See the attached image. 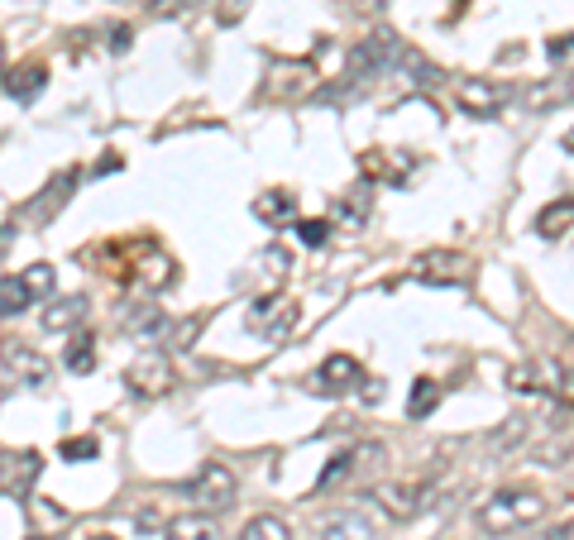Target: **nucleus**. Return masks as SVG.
Returning a JSON list of instances; mask_svg holds the SVG:
<instances>
[{
  "label": "nucleus",
  "instance_id": "1",
  "mask_svg": "<svg viewBox=\"0 0 574 540\" xmlns=\"http://www.w3.org/2000/svg\"><path fill=\"white\" fill-rule=\"evenodd\" d=\"M546 517V497L536 493V488H498L493 497L479 502V531L484 536H512V531H527L536 521Z\"/></svg>",
  "mask_w": 574,
  "mask_h": 540
},
{
  "label": "nucleus",
  "instance_id": "2",
  "mask_svg": "<svg viewBox=\"0 0 574 540\" xmlns=\"http://www.w3.org/2000/svg\"><path fill=\"white\" fill-rule=\"evenodd\" d=\"M508 388L512 392H536V397H570L574 392V378L570 368L560 364V359H551V354H541V359H527V364H517L508 373Z\"/></svg>",
  "mask_w": 574,
  "mask_h": 540
},
{
  "label": "nucleus",
  "instance_id": "3",
  "mask_svg": "<svg viewBox=\"0 0 574 540\" xmlns=\"http://www.w3.org/2000/svg\"><path fill=\"white\" fill-rule=\"evenodd\" d=\"M402 53H407V44H402L393 29L369 34V39L350 53V82H374V77H383V72H398Z\"/></svg>",
  "mask_w": 574,
  "mask_h": 540
},
{
  "label": "nucleus",
  "instance_id": "4",
  "mask_svg": "<svg viewBox=\"0 0 574 540\" xmlns=\"http://www.w3.org/2000/svg\"><path fill=\"white\" fill-rule=\"evenodd\" d=\"M378 512L388 521H412L436 502V483L431 478H402V483H378L374 488Z\"/></svg>",
  "mask_w": 574,
  "mask_h": 540
},
{
  "label": "nucleus",
  "instance_id": "5",
  "mask_svg": "<svg viewBox=\"0 0 574 540\" xmlns=\"http://www.w3.org/2000/svg\"><path fill=\"white\" fill-rule=\"evenodd\" d=\"M412 278L417 282H431V287H464L474 278V259L460 254V249H431L412 263Z\"/></svg>",
  "mask_w": 574,
  "mask_h": 540
},
{
  "label": "nucleus",
  "instance_id": "6",
  "mask_svg": "<svg viewBox=\"0 0 574 540\" xmlns=\"http://www.w3.org/2000/svg\"><path fill=\"white\" fill-rule=\"evenodd\" d=\"M182 497H192L197 507H211V512H225L235 502V474L225 464H206L192 483H182Z\"/></svg>",
  "mask_w": 574,
  "mask_h": 540
},
{
  "label": "nucleus",
  "instance_id": "7",
  "mask_svg": "<svg viewBox=\"0 0 574 540\" xmlns=\"http://www.w3.org/2000/svg\"><path fill=\"white\" fill-rule=\"evenodd\" d=\"M125 388L134 397H158V392L173 388V364L168 354H139L130 368H125Z\"/></svg>",
  "mask_w": 574,
  "mask_h": 540
},
{
  "label": "nucleus",
  "instance_id": "8",
  "mask_svg": "<svg viewBox=\"0 0 574 540\" xmlns=\"http://www.w3.org/2000/svg\"><path fill=\"white\" fill-rule=\"evenodd\" d=\"M249 325H254L264 340H287V335H292V325H297V306L287 302V297H278V292H268V297L254 302Z\"/></svg>",
  "mask_w": 574,
  "mask_h": 540
},
{
  "label": "nucleus",
  "instance_id": "9",
  "mask_svg": "<svg viewBox=\"0 0 574 540\" xmlns=\"http://www.w3.org/2000/svg\"><path fill=\"white\" fill-rule=\"evenodd\" d=\"M0 364L10 368L20 383H29V388H44L48 373H53V364H48L44 354H34V349L20 345V340H5V345H0Z\"/></svg>",
  "mask_w": 574,
  "mask_h": 540
},
{
  "label": "nucleus",
  "instance_id": "10",
  "mask_svg": "<svg viewBox=\"0 0 574 540\" xmlns=\"http://www.w3.org/2000/svg\"><path fill=\"white\" fill-rule=\"evenodd\" d=\"M316 91V67L311 63H278L268 72V96H278V101H302Z\"/></svg>",
  "mask_w": 574,
  "mask_h": 540
},
{
  "label": "nucleus",
  "instance_id": "11",
  "mask_svg": "<svg viewBox=\"0 0 574 540\" xmlns=\"http://www.w3.org/2000/svg\"><path fill=\"white\" fill-rule=\"evenodd\" d=\"M316 392H350L354 383H364V368H359V359H350V354H331L326 364L316 368Z\"/></svg>",
  "mask_w": 574,
  "mask_h": 540
},
{
  "label": "nucleus",
  "instance_id": "12",
  "mask_svg": "<svg viewBox=\"0 0 574 540\" xmlns=\"http://www.w3.org/2000/svg\"><path fill=\"white\" fill-rule=\"evenodd\" d=\"M72 187H77V168H63V173H58L44 187V196H39V201H29V220H34V225H48V220H53V211H63V206H67Z\"/></svg>",
  "mask_w": 574,
  "mask_h": 540
},
{
  "label": "nucleus",
  "instance_id": "13",
  "mask_svg": "<svg viewBox=\"0 0 574 540\" xmlns=\"http://www.w3.org/2000/svg\"><path fill=\"white\" fill-rule=\"evenodd\" d=\"M39 474H44V459H39L34 450H24V454H15V459H10V469H0V483H5V493L15 497V502H24Z\"/></svg>",
  "mask_w": 574,
  "mask_h": 540
},
{
  "label": "nucleus",
  "instance_id": "14",
  "mask_svg": "<svg viewBox=\"0 0 574 540\" xmlns=\"http://www.w3.org/2000/svg\"><path fill=\"white\" fill-rule=\"evenodd\" d=\"M321 540H378V536H374V521L350 507V512H331L321 521Z\"/></svg>",
  "mask_w": 574,
  "mask_h": 540
},
{
  "label": "nucleus",
  "instance_id": "15",
  "mask_svg": "<svg viewBox=\"0 0 574 540\" xmlns=\"http://www.w3.org/2000/svg\"><path fill=\"white\" fill-rule=\"evenodd\" d=\"M249 211H254V220H264V225H287V220H297V196L292 192H259Z\"/></svg>",
  "mask_w": 574,
  "mask_h": 540
},
{
  "label": "nucleus",
  "instance_id": "16",
  "mask_svg": "<svg viewBox=\"0 0 574 540\" xmlns=\"http://www.w3.org/2000/svg\"><path fill=\"white\" fill-rule=\"evenodd\" d=\"M44 87H48L44 63H24V67H15V72H5V91H10L15 101H34Z\"/></svg>",
  "mask_w": 574,
  "mask_h": 540
},
{
  "label": "nucleus",
  "instance_id": "17",
  "mask_svg": "<svg viewBox=\"0 0 574 540\" xmlns=\"http://www.w3.org/2000/svg\"><path fill=\"white\" fill-rule=\"evenodd\" d=\"M173 278H177V263L168 259V254H158V249H149V259L134 268V282H139V287H149V292L168 287Z\"/></svg>",
  "mask_w": 574,
  "mask_h": 540
},
{
  "label": "nucleus",
  "instance_id": "18",
  "mask_svg": "<svg viewBox=\"0 0 574 540\" xmlns=\"http://www.w3.org/2000/svg\"><path fill=\"white\" fill-rule=\"evenodd\" d=\"M29 302H34V287L24 282V273H10V278H0V321L20 316Z\"/></svg>",
  "mask_w": 574,
  "mask_h": 540
},
{
  "label": "nucleus",
  "instance_id": "19",
  "mask_svg": "<svg viewBox=\"0 0 574 540\" xmlns=\"http://www.w3.org/2000/svg\"><path fill=\"white\" fill-rule=\"evenodd\" d=\"M163 540H221V531H216V521H211V517L192 512V517H173V521H168Z\"/></svg>",
  "mask_w": 574,
  "mask_h": 540
},
{
  "label": "nucleus",
  "instance_id": "20",
  "mask_svg": "<svg viewBox=\"0 0 574 540\" xmlns=\"http://www.w3.org/2000/svg\"><path fill=\"white\" fill-rule=\"evenodd\" d=\"M87 321V297H63L44 311V330H77Z\"/></svg>",
  "mask_w": 574,
  "mask_h": 540
},
{
  "label": "nucleus",
  "instance_id": "21",
  "mask_svg": "<svg viewBox=\"0 0 574 540\" xmlns=\"http://www.w3.org/2000/svg\"><path fill=\"white\" fill-rule=\"evenodd\" d=\"M460 106L469 110V115H498L503 96L488 87V82H460Z\"/></svg>",
  "mask_w": 574,
  "mask_h": 540
},
{
  "label": "nucleus",
  "instance_id": "22",
  "mask_svg": "<svg viewBox=\"0 0 574 540\" xmlns=\"http://www.w3.org/2000/svg\"><path fill=\"white\" fill-rule=\"evenodd\" d=\"M436 407H441V383H436V378H417V383H412V402H407V416H412V421H426V416H431Z\"/></svg>",
  "mask_w": 574,
  "mask_h": 540
},
{
  "label": "nucleus",
  "instance_id": "23",
  "mask_svg": "<svg viewBox=\"0 0 574 540\" xmlns=\"http://www.w3.org/2000/svg\"><path fill=\"white\" fill-rule=\"evenodd\" d=\"M398 72H412V87H441V82H445V72H441V67H436V63H426V58H421V53H412V48L402 53Z\"/></svg>",
  "mask_w": 574,
  "mask_h": 540
},
{
  "label": "nucleus",
  "instance_id": "24",
  "mask_svg": "<svg viewBox=\"0 0 574 540\" xmlns=\"http://www.w3.org/2000/svg\"><path fill=\"white\" fill-rule=\"evenodd\" d=\"M235 540H292V531H287V521L283 517H249L244 521V531Z\"/></svg>",
  "mask_w": 574,
  "mask_h": 540
},
{
  "label": "nucleus",
  "instance_id": "25",
  "mask_svg": "<svg viewBox=\"0 0 574 540\" xmlns=\"http://www.w3.org/2000/svg\"><path fill=\"white\" fill-rule=\"evenodd\" d=\"M570 225H574V201H570V196H565V201H555V206H546V211H541V220H536V230H541L546 239L565 235Z\"/></svg>",
  "mask_w": 574,
  "mask_h": 540
},
{
  "label": "nucleus",
  "instance_id": "26",
  "mask_svg": "<svg viewBox=\"0 0 574 540\" xmlns=\"http://www.w3.org/2000/svg\"><path fill=\"white\" fill-rule=\"evenodd\" d=\"M531 421L527 416H512V421H503V431L493 435V459H508V450H517L522 440H527Z\"/></svg>",
  "mask_w": 574,
  "mask_h": 540
},
{
  "label": "nucleus",
  "instance_id": "27",
  "mask_svg": "<svg viewBox=\"0 0 574 540\" xmlns=\"http://www.w3.org/2000/svg\"><path fill=\"white\" fill-rule=\"evenodd\" d=\"M551 101H555V106L574 101V72H570V77H560V82H546V87H536V91L527 96V106H536V110L551 106Z\"/></svg>",
  "mask_w": 574,
  "mask_h": 540
},
{
  "label": "nucleus",
  "instance_id": "28",
  "mask_svg": "<svg viewBox=\"0 0 574 540\" xmlns=\"http://www.w3.org/2000/svg\"><path fill=\"white\" fill-rule=\"evenodd\" d=\"M63 364L72 368V373H91V368H96V340H91V335H72Z\"/></svg>",
  "mask_w": 574,
  "mask_h": 540
},
{
  "label": "nucleus",
  "instance_id": "29",
  "mask_svg": "<svg viewBox=\"0 0 574 540\" xmlns=\"http://www.w3.org/2000/svg\"><path fill=\"white\" fill-rule=\"evenodd\" d=\"M120 325H125V330H139V335H158V330H163V316H158L154 306H139V311H125Z\"/></svg>",
  "mask_w": 574,
  "mask_h": 540
},
{
  "label": "nucleus",
  "instance_id": "30",
  "mask_svg": "<svg viewBox=\"0 0 574 540\" xmlns=\"http://www.w3.org/2000/svg\"><path fill=\"white\" fill-rule=\"evenodd\" d=\"M58 454H63L67 464H87V459L101 454V440H96V435H77V440H63V450Z\"/></svg>",
  "mask_w": 574,
  "mask_h": 540
},
{
  "label": "nucleus",
  "instance_id": "31",
  "mask_svg": "<svg viewBox=\"0 0 574 540\" xmlns=\"http://www.w3.org/2000/svg\"><path fill=\"white\" fill-rule=\"evenodd\" d=\"M350 469H354V450H350V454H335L331 464H326V474L316 478V493H326V488H335V483H340V478L350 474Z\"/></svg>",
  "mask_w": 574,
  "mask_h": 540
},
{
  "label": "nucleus",
  "instance_id": "32",
  "mask_svg": "<svg viewBox=\"0 0 574 540\" xmlns=\"http://www.w3.org/2000/svg\"><path fill=\"white\" fill-rule=\"evenodd\" d=\"M546 53H551L555 67L574 72V34H560V39H551V44H546Z\"/></svg>",
  "mask_w": 574,
  "mask_h": 540
},
{
  "label": "nucleus",
  "instance_id": "33",
  "mask_svg": "<svg viewBox=\"0 0 574 540\" xmlns=\"http://www.w3.org/2000/svg\"><path fill=\"white\" fill-rule=\"evenodd\" d=\"M24 282L34 287V297H48V292H53V268H48V263H29V268H24Z\"/></svg>",
  "mask_w": 574,
  "mask_h": 540
},
{
  "label": "nucleus",
  "instance_id": "34",
  "mask_svg": "<svg viewBox=\"0 0 574 540\" xmlns=\"http://www.w3.org/2000/svg\"><path fill=\"white\" fill-rule=\"evenodd\" d=\"M297 235H302V244L321 249V244L331 239V220H302V225H297Z\"/></svg>",
  "mask_w": 574,
  "mask_h": 540
},
{
  "label": "nucleus",
  "instance_id": "35",
  "mask_svg": "<svg viewBox=\"0 0 574 540\" xmlns=\"http://www.w3.org/2000/svg\"><path fill=\"white\" fill-rule=\"evenodd\" d=\"M340 216H345V220H364V216H369V187H359L354 196H345Z\"/></svg>",
  "mask_w": 574,
  "mask_h": 540
},
{
  "label": "nucleus",
  "instance_id": "36",
  "mask_svg": "<svg viewBox=\"0 0 574 540\" xmlns=\"http://www.w3.org/2000/svg\"><path fill=\"white\" fill-rule=\"evenodd\" d=\"M244 10H249V0H221V5H216V20H221V24H240Z\"/></svg>",
  "mask_w": 574,
  "mask_h": 540
},
{
  "label": "nucleus",
  "instance_id": "37",
  "mask_svg": "<svg viewBox=\"0 0 574 540\" xmlns=\"http://www.w3.org/2000/svg\"><path fill=\"white\" fill-rule=\"evenodd\" d=\"M531 540H574V521H560V526H551V531H541Z\"/></svg>",
  "mask_w": 574,
  "mask_h": 540
},
{
  "label": "nucleus",
  "instance_id": "38",
  "mask_svg": "<svg viewBox=\"0 0 574 540\" xmlns=\"http://www.w3.org/2000/svg\"><path fill=\"white\" fill-rule=\"evenodd\" d=\"M111 48H115V53H125V48H130V29H125V24H115V29H111Z\"/></svg>",
  "mask_w": 574,
  "mask_h": 540
},
{
  "label": "nucleus",
  "instance_id": "39",
  "mask_svg": "<svg viewBox=\"0 0 574 540\" xmlns=\"http://www.w3.org/2000/svg\"><path fill=\"white\" fill-rule=\"evenodd\" d=\"M177 5H201V0H177Z\"/></svg>",
  "mask_w": 574,
  "mask_h": 540
},
{
  "label": "nucleus",
  "instance_id": "40",
  "mask_svg": "<svg viewBox=\"0 0 574 540\" xmlns=\"http://www.w3.org/2000/svg\"><path fill=\"white\" fill-rule=\"evenodd\" d=\"M0 63H5V44H0Z\"/></svg>",
  "mask_w": 574,
  "mask_h": 540
},
{
  "label": "nucleus",
  "instance_id": "41",
  "mask_svg": "<svg viewBox=\"0 0 574 540\" xmlns=\"http://www.w3.org/2000/svg\"><path fill=\"white\" fill-rule=\"evenodd\" d=\"M29 540H48V536H29Z\"/></svg>",
  "mask_w": 574,
  "mask_h": 540
},
{
  "label": "nucleus",
  "instance_id": "42",
  "mask_svg": "<svg viewBox=\"0 0 574 540\" xmlns=\"http://www.w3.org/2000/svg\"><path fill=\"white\" fill-rule=\"evenodd\" d=\"M96 540H115V536H96Z\"/></svg>",
  "mask_w": 574,
  "mask_h": 540
},
{
  "label": "nucleus",
  "instance_id": "43",
  "mask_svg": "<svg viewBox=\"0 0 574 540\" xmlns=\"http://www.w3.org/2000/svg\"><path fill=\"white\" fill-rule=\"evenodd\" d=\"M570 378H574V368H570Z\"/></svg>",
  "mask_w": 574,
  "mask_h": 540
}]
</instances>
